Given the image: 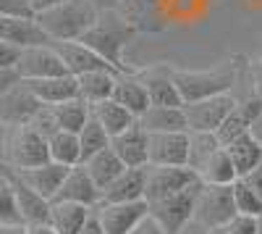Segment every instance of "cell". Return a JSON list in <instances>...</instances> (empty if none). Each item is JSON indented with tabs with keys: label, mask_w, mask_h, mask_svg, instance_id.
Here are the masks:
<instances>
[{
	"label": "cell",
	"mask_w": 262,
	"mask_h": 234,
	"mask_svg": "<svg viewBox=\"0 0 262 234\" xmlns=\"http://www.w3.org/2000/svg\"><path fill=\"white\" fill-rule=\"evenodd\" d=\"M247 63L249 61L244 55L223 58L210 69H181V66H173L170 63V74H173V82H176V87L181 92V100L191 103V100L233 92L242 74L247 71Z\"/></svg>",
	"instance_id": "6da1fadb"
},
{
	"label": "cell",
	"mask_w": 262,
	"mask_h": 234,
	"mask_svg": "<svg viewBox=\"0 0 262 234\" xmlns=\"http://www.w3.org/2000/svg\"><path fill=\"white\" fill-rule=\"evenodd\" d=\"M139 32L128 24V21L116 11V8H105L97 13V21L81 34V42L90 45L105 63H111L116 71H134L126 63V48Z\"/></svg>",
	"instance_id": "7a4b0ae2"
},
{
	"label": "cell",
	"mask_w": 262,
	"mask_h": 234,
	"mask_svg": "<svg viewBox=\"0 0 262 234\" xmlns=\"http://www.w3.org/2000/svg\"><path fill=\"white\" fill-rule=\"evenodd\" d=\"M97 8L90 0H63V3L34 13L37 27L48 40H81V34L97 21Z\"/></svg>",
	"instance_id": "3957f363"
},
{
	"label": "cell",
	"mask_w": 262,
	"mask_h": 234,
	"mask_svg": "<svg viewBox=\"0 0 262 234\" xmlns=\"http://www.w3.org/2000/svg\"><path fill=\"white\" fill-rule=\"evenodd\" d=\"M50 161L48 155V140L42 137L32 124H16L6 126L3 140V163L8 168H32Z\"/></svg>",
	"instance_id": "277c9868"
},
{
	"label": "cell",
	"mask_w": 262,
	"mask_h": 234,
	"mask_svg": "<svg viewBox=\"0 0 262 234\" xmlns=\"http://www.w3.org/2000/svg\"><path fill=\"white\" fill-rule=\"evenodd\" d=\"M236 213L233 205V184H202L194 198V213L191 219L207 229L226 226Z\"/></svg>",
	"instance_id": "5b68a950"
},
{
	"label": "cell",
	"mask_w": 262,
	"mask_h": 234,
	"mask_svg": "<svg viewBox=\"0 0 262 234\" xmlns=\"http://www.w3.org/2000/svg\"><path fill=\"white\" fill-rule=\"evenodd\" d=\"M194 168L189 166H147V182H144V200L155 203L163 198H170L176 192H184L186 187L196 184Z\"/></svg>",
	"instance_id": "8992f818"
},
{
	"label": "cell",
	"mask_w": 262,
	"mask_h": 234,
	"mask_svg": "<svg viewBox=\"0 0 262 234\" xmlns=\"http://www.w3.org/2000/svg\"><path fill=\"white\" fill-rule=\"evenodd\" d=\"M236 105V95L233 92H223V95H212V98H202V100H191L184 103V119H186V129L194 132H215L223 124V119L228 116V111Z\"/></svg>",
	"instance_id": "52a82bcc"
},
{
	"label": "cell",
	"mask_w": 262,
	"mask_h": 234,
	"mask_svg": "<svg viewBox=\"0 0 262 234\" xmlns=\"http://www.w3.org/2000/svg\"><path fill=\"white\" fill-rule=\"evenodd\" d=\"M196 189H200V182L186 187L184 192H176V195H170V198L155 200V203H147L149 205V216L165 229V234H179V229L191 221Z\"/></svg>",
	"instance_id": "ba28073f"
},
{
	"label": "cell",
	"mask_w": 262,
	"mask_h": 234,
	"mask_svg": "<svg viewBox=\"0 0 262 234\" xmlns=\"http://www.w3.org/2000/svg\"><path fill=\"white\" fill-rule=\"evenodd\" d=\"M147 166H189V129L147 132Z\"/></svg>",
	"instance_id": "9c48e42d"
},
{
	"label": "cell",
	"mask_w": 262,
	"mask_h": 234,
	"mask_svg": "<svg viewBox=\"0 0 262 234\" xmlns=\"http://www.w3.org/2000/svg\"><path fill=\"white\" fill-rule=\"evenodd\" d=\"M16 74L18 79H45V76H58V74H69L66 66L60 63L55 48L50 42L45 45H29L21 48L18 61H16Z\"/></svg>",
	"instance_id": "30bf717a"
},
{
	"label": "cell",
	"mask_w": 262,
	"mask_h": 234,
	"mask_svg": "<svg viewBox=\"0 0 262 234\" xmlns=\"http://www.w3.org/2000/svg\"><path fill=\"white\" fill-rule=\"evenodd\" d=\"M134 74L144 84L149 105H184L181 92L170 74V63H149V66L134 69Z\"/></svg>",
	"instance_id": "8fae6325"
},
{
	"label": "cell",
	"mask_w": 262,
	"mask_h": 234,
	"mask_svg": "<svg viewBox=\"0 0 262 234\" xmlns=\"http://www.w3.org/2000/svg\"><path fill=\"white\" fill-rule=\"evenodd\" d=\"M116 11L139 34H158L170 27L163 13V0H116Z\"/></svg>",
	"instance_id": "7c38bea8"
},
{
	"label": "cell",
	"mask_w": 262,
	"mask_h": 234,
	"mask_svg": "<svg viewBox=\"0 0 262 234\" xmlns=\"http://www.w3.org/2000/svg\"><path fill=\"white\" fill-rule=\"evenodd\" d=\"M97 216L102 224L105 234H128L139 224V219H144L149 213L147 200H134V203H100Z\"/></svg>",
	"instance_id": "4fadbf2b"
},
{
	"label": "cell",
	"mask_w": 262,
	"mask_h": 234,
	"mask_svg": "<svg viewBox=\"0 0 262 234\" xmlns=\"http://www.w3.org/2000/svg\"><path fill=\"white\" fill-rule=\"evenodd\" d=\"M50 45L55 48L60 63L71 76H79V74L92 71V69H113L111 63H105L90 45H84L81 40H50Z\"/></svg>",
	"instance_id": "5bb4252c"
},
{
	"label": "cell",
	"mask_w": 262,
	"mask_h": 234,
	"mask_svg": "<svg viewBox=\"0 0 262 234\" xmlns=\"http://www.w3.org/2000/svg\"><path fill=\"white\" fill-rule=\"evenodd\" d=\"M39 108H42V103L29 92V87L21 79L13 84L8 92L0 95V119H3L6 126L29 124Z\"/></svg>",
	"instance_id": "9a60e30c"
},
{
	"label": "cell",
	"mask_w": 262,
	"mask_h": 234,
	"mask_svg": "<svg viewBox=\"0 0 262 234\" xmlns=\"http://www.w3.org/2000/svg\"><path fill=\"white\" fill-rule=\"evenodd\" d=\"M259 111H262V100H259L254 92H249L247 98H236V105L228 111V116L223 119V124L215 129L221 145H228L231 140L247 134L249 126H252V121L257 119Z\"/></svg>",
	"instance_id": "2e32d148"
},
{
	"label": "cell",
	"mask_w": 262,
	"mask_h": 234,
	"mask_svg": "<svg viewBox=\"0 0 262 234\" xmlns=\"http://www.w3.org/2000/svg\"><path fill=\"white\" fill-rule=\"evenodd\" d=\"M100 198H102L100 187L92 182L90 174H86V168L81 163H76L66 171V179H63L58 195L53 200H71V203H81L86 208H97Z\"/></svg>",
	"instance_id": "e0dca14e"
},
{
	"label": "cell",
	"mask_w": 262,
	"mask_h": 234,
	"mask_svg": "<svg viewBox=\"0 0 262 234\" xmlns=\"http://www.w3.org/2000/svg\"><path fill=\"white\" fill-rule=\"evenodd\" d=\"M0 42H8L16 48H29V45H45L50 40L37 27L34 16L0 13Z\"/></svg>",
	"instance_id": "ac0fdd59"
},
{
	"label": "cell",
	"mask_w": 262,
	"mask_h": 234,
	"mask_svg": "<svg viewBox=\"0 0 262 234\" xmlns=\"http://www.w3.org/2000/svg\"><path fill=\"white\" fill-rule=\"evenodd\" d=\"M11 171L24 182L29 184L34 192H39L42 198H48L53 200L58 195V189L66 179V171H69V166H60L55 161H45V163H39V166H32V168H11Z\"/></svg>",
	"instance_id": "d6986e66"
},
{
	"label": "cell",
	"mask_w": 262,
	"mask_h": 234,
	"mask_svg": "<svg viewBox=\"0 0 262 234\" xmlns=\"http://www.w3.org/2000/svg\"><path fill=\"white\" fill-rule=\"evenodd\" d=\"M111 147L126 168L147 166V132L139 126V121H134L121 134L111 137Z\"/></svg>",
	"instance_id": "ffe728a7"
},
{
	"label": "cell",
	"mask_w": 262,
	"mask_h": 234,
	"mask_svg": "<svg viewBox=\"0 0 262 234\" xmlns=\"http://www.w3.org/2000/svg\"><path fill=\"white\" fill-rule=\"evenodd\" d=\"M144 182H147V166H142V168H123V171L102 189L100 203L144 200Z\"/></svg>",
	"instance_id": "44dd1931"
},
{
	"label": "cell",
	"mask_w": 262,
	"mask_h": 234,
	"mask_svg": "<svg viewBox=\"0 0 262 234\" xmlns=\"http://www.w3.org/2000/svg\"><path fill=\"white\" fill-rule=\"evenodd\" d=\"M29 87V92L42 103V105H55L69 98H76V76L71 74H58V76H45V79H21Z\"/></svg>",
	"instance_id": "7402d4cb"
},
{
	"label": "cell",
	"mask_w": 262,
	"mask_h": 234,
	"mask_svg": "<svg viewBox=\"0 0 262 234\" xmlns=\"http://www.w3.org/2000/svg\"><path fill=\"white\" fill-rule=\"evenodd\" d=\"M8 168V166H6ZM11 184H13V195H16V205H18V213H21V221L24 224H39V221H48L50 216V200L42 198L39 192H34V189L29 184L21 182L11 168Z\"/></svg>",
	"instance_id": "603a6c76"
},
{
	"label": "cell",
	"mask_w": 262,
	"mask_h": 234,
	"mask_svg": "<svg viewBox=\"0 0 262 234\" xmlns=\"http://www.w3.org/2000/svg\"><path fill=\"white\" fill-rule=\"evenodd\" d=\"M113 100L121 103L128 113H134L137 119L147 111L149 105V98H147V90L144 84L137 79L134 71H118L116 74V87H113Z\"/></svg>",
	"instance_id": "cb8c5ba5"
},
{
	"label": "cell",
	"mask_w": 262,
	"mask_h": 234,
	"mask_svg": "<svg viewBox=\"0 0 262 234\" xmlns=\"http://www.w3.org/2000/svg\"><path fill=\"white\" fill-rule=\"evenodd\" d=\"M116 74L113 69H92L76 76V95L84 103H97V100H107L113 98V87H116Z\"/></svg>",
	"instance_id": "d4e9b609"
},
{
	"label": "cell",
	"mask_w": 262,
	"mask_h": 234,
	"mask_svg": "<svg viewBox=\"0 0 262 234\" xmlns=\"http://www.w3.org/2000/svg\"><path fill=\"white\" fill-rule=\"evenodd\" d=\"M137 121L144 132H181V129H186L184 105H147V111Z\"/></svg>",
	"instance_id": "484cf974"
},
{
	"label": "cell",
	"mask_w": 262,
	"mask_h": 234,
	"mask_svg": "<svg viewBox=\"0 0 262 234\" xmlns=\"http://www.w3.org/2000/svg\"><path fill=\"white\" fill-rule=\"evenodd\" d=\"M90 116H92V119H95V121H97L111 137L121 134L123 129H128V126L137 121V116H134V113H128L123 105L116 103L113 98L90 103Z\"/></svg>",
	"instance_id": "4316f807"
},
{
	"label": "cell",
	"mask_w": 262,
	"mask_h": 234,
	"mask_svg": "<svg viewBox=\"0 0 262 234\" xmlns=\"http://www.w3.org/2000/svg\"><path fill=\"white\" fill-rule=\"evenodd\" d=\"M223 147H226V153H228V158H231V163L236 168V177L238 179L247 177L257 163H262V145L249 132L242 134V137H236V140H231Z\"/></svg>",
	"instance_id": "83f0119b"
},
{
	"label": "cell",
	"mask_w": 262,
	"mask_h": 234,
	"mask_svg": "<svg viewBox=\"0 0 262 234\" xmlns=\"http://www.w3.org/2000/svg\"><path fill=\"white\" fill-rule=\"evenodd\" d=\"M92 208H86L81 203H71V200H50V216L48 221L55 226L58 234H76Z\"/></svg>",
	"instance_id": "f1b7e54d"
},
{
	"label": "cell",
	"mask_w": 262,
	"mask_h": 234,
	"mask_svg": "<svg viewBox=\"0 0 262 234\" xmlns=\"http://www.w3.org/2000/svg\"><path fill=\"white\" fill-rule=\"evenodd\" d=\"M48 108H50V113L55 119V126L60 132L79 134V129L90 121V103H84L79 95L63 100V103H55V105H48Z\"/></svg>",
	"instance_id": "f546056e"
},
{
	"label": "cell",
	"mask_w": 262,
	"mask_h": 234,
	"mask_svg": "<svg viewBox=\"0 0 262 234\" xmlns=\"http://www.w3.org/2000/svg\"><path fill=\"white\" fill-rule=\"evenodd\" d=\"M81 166L86 168V174L92 177V182L100 187V192H102V189H105V187L111 184V182L123 171V168H126V166L121 163V158L113 153V147H111V145H107L105 150L90 155L86 161H81Z\"/></svg>",
	"instance_id": "4dcf8cb0"
},
{
	"label": "cell",
	"mask_w": 262,
	"mask_h": 234,
	"mask_svg": "<svg viewBox=\"0 0 262 234\" xmlns=\"http://www.w3.org/2000/svg\"><path fill=\"white\" fill-rule=\"evenodd\" d=\"M196 179L202 184H233L238 177H236V168L226 153V147H217V150L196 168Z\"/></svg>",
	"instance_id": "1f68e13d"
},
{
	"label": "cell",
	"mask_w": 262,
	"mask_h": 234,
	"mask_svg": "<svg viewBox=\"0 0 262 234\" xmlns=\"http://www.w3.org/2000/svg\"><path fill=\"white\" fill-rule=\"evenodd\" d=\"M215 0H163V13L168 24H194L202 18Z\"/></svg>",
	"instance_id": "d6a6232c"
},
{
	"label": "cell",
	"mask_w": 262,
	"mask_h": 234,
	"mask_svg": "<svg viewBox=\"0 0 262 234\" xmlns=\"http://www.w3.org/2000/svg\"><path fill=\"white\" fill-rule=\"evenodd\" d=\"M48 155L50 161L60 163V166H76L81 163V147H79V137L74 132H55L53 137H48Z\"/></svg>",
	"instance_id": "836d02e7"
},
{
	"label": "cell",
	"mask_w": 262,
	"mask_h": 234,
	"mask_svg": "<svg viewBox=\"0 0 262 234\" xmlns=\"http://www.w3.org/2000/svg\"><path fill=\"white\" fill-rule=\"evenodd\" d=\"M217 147H223V145H221V140H217L215 132H194V129H189V168H194V174Z\"/></svg>",
	"instance_id": "e575fe53"
},
{
	"label": "cell",
	"mask_w": 262,
	"mask_h": 234,
	"mask_svg": "<svg viewBox=\"0 0 262 234\" xmlns=\"http://www.w3.org/2000/svg\"><path fill=\"white\" fill-rule=\"evenodd\" d=\"M21 213L16 205V195H13V184H11V174L8 168H0V226H21Z\"/></svg>",
	"instance_id": "d590c367"
},
{
	"label": "cell",
	"mask_w": 262,
	"mask_h": 234,
	"mask_svg": "<svg viewBox=\"0 0 262 234\" xmlns=\"http://www.w3.org/2000/svg\"><path fill=\"white\" fill-rule=\"evenodd\" d=\"M76 137H79V147H81V161H86L90 155L105 150V147L111 145V134H107L92 116H90V121H86L81 129H79Z\"/></svg>",
	"instance_id": "8d00e7d4"
},
{
	"label": "cell",
	"mask_w": 262,
	"mask_h": 234,
	"mask_svg": "<svg viewBox=\"0 0 262 234\" xmlns=\"http://www.w3.org/2000/svg\"><path fill=\"white\" fill-rule=\"evenodd\" d=\"M233 205L236 213H247V216H262V198L244 182L236 179L233 182Z\"/></svg>",
	"instance_id": "74e56055"
},
{
	"label": "cell",
	"mask_w": 262,
	"mask_h": 234,
	"mask_svg": "<svg viewBox=\"0 0 262 234\" xmlns=\"http://www.w3.org/2000/svg\"><path fill=\"white\" fill-rule=\"evenodd\" d=\"M257 221L259 216H247V213H233L231 221L223 226L228 234H257Z\"/></svg>",
	"instance_id": "f35d334b"
},
{
	"label": "cell",
	"mask_w": 262,
	"mask_h": 234,
	"mask_svg": "<svg viewBox=\"0 0 262 234\" xmlns=\"http://www.w3.org/2000/svg\"><path fill=\"white\" fill-rule=\"evenodd\" d=\"M18 53H21V48L8 45V42H0V66H3V69H13L16 61H18Z\"/></svg>",
	"instance_id": "ab89813d"
},
{
	"label": "cell",
	"mask_w": 262,
	"mask_h": 234,
	"mask_svg": "<svg viewBox=\"0 0 262 234\" xmlns=\"http://www.w3.org/2000/svg\"><path fill=\"white\" fill-rule=\"evenodd\" d=\"M128 234H165V229H163L155 219H152V216L147 213L144 219H139V224H137L134 229H131Z\"/></svg>",
	"instance_id": "60d3db41"
},
{
	"label": "cell",
	"mask_w": 262,
	"mask_h": 234,
	"mask_svg": "<svg viewBox=\"0 0 262 234\" xmlns=\"http://www.w3.org/2000/svg\"><path fill=\"white\" fill-rule=\"evenodd\" d=\"M0 13H13V16H32L27 0H0Z\"/></svg>",
	"instance_id": "b9f144b4"
},
{
	"label": "cell",
	"mask_w": 262,
	"mask_h": 234,
	"mask_svg": "<svg viewBox=\"0 0 262 234\" xmlns=\"http://www.w3.org/2000/svg\"><path fill=\"white\" fill-rule=\"evenodd\" d=\"M247 74H249V87H252V92L262 100V63H259V61H257V63H249Z\"/></svg>",
	"instance_id": "7bdbcfd3"
},
{
	"label": "cell",
	"mask_w": 262,
	"mask_h": 234,
	"mask_svg": "<svg viewBox=\"0 0 262 234\" xmlns=\"http://www.w3.org/2000/svg\"><path fill=\"white\" fill-rule=\"evenodd\" d=\"M76 234H105V231H102V224H100V216H97V210H95V208L90 210V216H86L84 226H81Z\"/></svg>",
	"instance_id": "ee69618b"
},
{
	"label": "cell",
	"mask_w": 262,
	"mask_h": 234,
	"mask_svg": "<svg viewBox=\"0 0 262 234\" xmlns=\"http://www.w3.org/2000/svg\"><path fill=\"white\" fill-rule=\"evenodd\" d=\"M242 179H244V182L254 189V192L262 198V163H257V166L252 168V171H249L247 177H242Z\"/></svg>",
	"instance_id": "f6af8a7d"
},
{
	"label": "cell",
	"mask_w": 262,
	"mask_h": 234,
	"mask_svg": "<svg viewBox=\"0 0 262 234\" xmlns=\"http://www.w3.org/2000/svg\"><path fill=\"white\" fill-rule=\"evenodd\" d=\"M18 82V74H16V69H3L0 66V95L3 92H8L13 84Z\"/></svg>",
	"instance_id": "bcb514c9"
},
{
	"label": "cell",
	"mask_w": 262,
	"mask_h": 234,
	"mask_svg": "<svg viewBox=\"0 0 262 234\" xmlns=\"http://www.w3.org/2000/svg\"><path fill=\"white\" fill-rule=\"evenodd\" d=\"M27 234H58L50 221H39V224H24Z\"/></svg>",
	"instance_id": "7dc6e473"
},
{
	"label": "cell",
	"mask_w": 262,
	"mask_h": 234,
	"mask_svg": "<svg viewBox=\"0 0 262 234\" xmlns=\"http://www.w3.org/2000/svg\"><path fill=\"white\" fill-rule=\"evenodd\" d=\"M58 3H63V0H27L32 16L39 13V11H48V8H53V6H58Z\"/></svg>",
	"instance_id": "c3c4849f"
},
{
	"label": "cell",
	"mask_w": 262,
	"mask_h": 234,
	"mask_svg": "<svg viewBox=\"0 0 262 234\" xmlns=\"http://www.w3.org/2000/svg\"><path fill=\"white\" fill-rule=\"evenodd\" d=\"M179 234H210V229L202 226V224H196V221L191 219L189 224H184V226L179 229Z\"/></svg>",
	"instance_id": "681fc988"
},
{
	"label": "cell",
	"mask_w": 262,
	"mask_h": 234,
	"mask_svg": "<svg viewBox=\"0 0 262 234\" xmlns=\"http://www.w3.org/2000/svg\"><path fill=\"white\" fill-rule=\"evenodd\" d=\"M249 134H252V137L262 145V111H259V113H257V119L252 121V126H249Z\"/></svg>",
	"instance_id": "f907efd6"
},
{
	"label": "cell",
	"mask_w": 262,
	"mask_h": 234,
	"mask_svg": "<svg viewBox=\"0 0 262 234\" xmlns=\"http://www.w3.org/2000/svg\"><path fill=\"white\" fill-rule=\"evenodd\" d=\"M90 3H92L97 11H105V8H116V0H90Z\"/></svg>",
	"instance_id": "816d5d0a"
},
{
	"label": "cell",
	"mask_w": 262,
	"mask_h": 234,
	"mask_svg": "<svg viewBox=\"0 0 262 234\" xmlns=\"http://www.w3.org/2000/svg\"><path fill=\"white\" fill-rule=\"evenodd\" d=\"M3 140H6V124L0 119V161H3Z\"/></svg>",
	"instance_id": "f5cc1de1"
},
{
	"label": "cell",
	"mask_w": 262,
	"mask_h": 234,
	"mask_svg": "<svg viewBox=\"0 0 262 234\" xmlns=\"http://www.w3.org/2000/svg\"><path fill=\"white\" fill-rule=\"evenodd\" d=\"M247 8H254V11H262V0H244Z\"/></svg>",
	"instance_id": "db71d44e"
},
{
	"label": "cell",
	"mask_w": 262,
	"mask_h": 234,
	"mask_svg": "<svg viewBox=\"0 0 262 234\" xmlns=\"http://www.w3.org/2000/svg\"><path fill=\"white\" fill-rule=\"evenodd\" d=\"M210 234H228L223 226H217V229H210Z\"/></svg>",
	"instance_id": "11a10c76"
},
{
	"label": "cell",
	"mask_w": 262,
	"mask_h": 234,
	"mask_svg": "<svg viewBox=\"0 0 262 234\" xmlns=\"http://www.w3.org/2000/svg\"><path fill=\"white\" fill-rule=\"evenodd\" d=\"M257 234H262V216H259V221H257Z\"/></svg>",
	"instance_id": "9f6ffc18"
},
{
	"label": "cell",
	"mask_w": 262,
	"mask_h": 234,
	"mask_svg": "<svg viewBox=\"0 0 262 234\" xmlns=\"http://www.w3.org/2000/svg\"><path fill=\"white\" fill-rule=\"evenodd\" d=\"M3 166H6V163H3V161H0V168H3Z\"/></svg>",
	"instance_id": "6f0895ef"
},
{
	"label": "cell",
	"mask_w": 262,
	"mask_h": 234,
	"mask_svg": "<svg viewBox=\"0 0 262 234\" xmlns=\"http://www.w3.org/2000/svg\"><path fill=\"white\" fill-rule=\"evenodd\" d=\"M259 63H262V58H259Z\"/></svg>",
	"instance_id": "680465c9"
}]
</instances>
